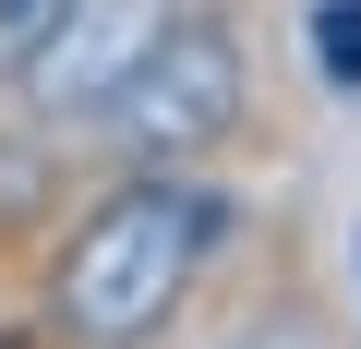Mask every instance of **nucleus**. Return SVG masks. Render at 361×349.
Returning a JSON list of instances; mask_svg holds the SVG:
<instances>
[{"label": "nucleus", "instance_id": "nucleus-1", "mask_svg": "<svg viewBox=\"0 0 361 349\" xmlns=\"http://www.w3.org/2000/svg\"><path fill=\"white\" fill-rule=\"evenodd\" d=\"M229 253V193L193 169H133L121 193H97L49 265V325L73 349H145L180 301L205 289V265Z\"/></svg>", "mask_w": 361, "mask_h": 349}, {"label": "nucleus", "instance_id": "nucleus-5", "mask_svg": "<svg viewBox=\"0 0 361 349\" xmlns=\"http://www.w3.org/2000/svg\"><path fill=\"white\" fill-rule=\"evenodd\" d=\"M49 13H61V0H0V61H13V49H25V37H37Z\"/></svg>", "mask_w": 361, "mask_h": 349}, {"label": "nucleus", "instance_id": "nucleus-2", "mask_svg": "<svg viewBox=\"0 0 361 349\" xmlns=\"http://www.w3.org/2000/svg\"><path fill=\"white\" fill-rule=\"evenodd\" d=\"M241 97H253V49H241V25L180 0L169 37L133 61V85H121L97 121L121 133V157H133V169H193L205 145H229V133H241Z\"/></svg>", "mask_w": 361, "mask_h": 349}, {"label": "nucleus", "instance_id": "nucleus-7", "mask_svg": "<svg viewBox=\"0 0 361 349\" xmlns=\"http://www.w3.org/2000/svg\"><path fill=\"white\" fill-rule=\"evenodd\" d=\"M349 265H361V229H349Z\"/></svg>", "mask_w": 361, "mask_h": 349}, {"label": "nucleus", "instance_id": "nucleus-3", "mask_svg": "<svg viewBox=\"0 0 361 349\" xmlns=\"http://www.w3.org/2000/svg\"><path fill=\"white\" fill-rule=\"evenodd\" d=\"M169 13H180V0H61V13L0 61V73H13V97H25V121L85 133V121L133 85V61L169 37Z\"/></svg>", "mask_w": 361, "mask_h": 349}, {"label": "nucleus", "instance_id": "nucleus-6", "mask_svg": "<svg viewBox=\"0 0 361 349\" xmlns=\"http://www.w3.org/2000/svg\"><path fill=\"white\" fill-rule=\"evenodd\" d=\"M241 349H301V337H241Z\"/></svg>", "mask_w": 361, "mask_h": 349}, {"label": "nucleus", "instance_id": "nucleus-4", "mask_svg": "<svg viewBox=\"0 0 361 349\" xmlns=\"http://www.w3.org/2000/svg\"><path fill=\"white\" fill-rule=\"evenodd\" d=\"M301 49H313V73L337 97H361V0H313V13H301Z\"/></svg>", "mask_w": 361, "mask_h": 349}]
</instances>
